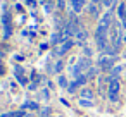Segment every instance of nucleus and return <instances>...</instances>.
<instances>
[{"instance_id": "f257e3e1", "label": "nucleus", "mask_w": 126, "mask_h": 117, "mask_svg": "<svg viewBox=\"0 0 126 117\" xmlns=\"http://www.w3.org/2000/svg\"><path fill=\"white\" fill-rule=\"evenodd\" d=\"M90 67H92V65H90V59H86V57H81V59L78 60V64H76V67H74L73 71H74V74H76V76H79L83 71H88Z\"/></svg>"}, {"instance_id": "f03ea898", "label": "nucleus", "mask_w": 126, "mask_h": 117, "mask_svg": "<svg viewBox=\"0 0 126 117\" xmlns=\"http://www.w3.org/2000/svg\"><path fill=\"white\" fill-rule=\"evenodd\" d=\"M119 88H121V84H119L117 79H114V81L109 83V100H110V102H116V100H117Z\"/></svg>"}, {"instance_id": "7ed1b4c3", "label": "nucleus", "mask_w": 126, "mask_h": 117, "mask_svg": "<svg viewBox=\"0 0 126 117\" xmlns=\"http://www.w3.org/2000/svg\"><path fill=\"white\" fill-rule=\"evenodd\" d=\"M112 65H114V59H112L110 55H102V57L98 59V67H100V69L109 71V69H112Z\"/></svg>"}, {"instance_id": "20e7f679", "label": "nucleus", "mask_w": 126, "mask_h": 117, "mask_svg": "<svg viewBox=\"0 0 126 117\" xmlns=\"http://www.w3.org/2000/svg\"><path fill=\"white\" fill-rule=\"evenodd\" d=\"M71 47H73V41H62L61 45L55 47V55H64Z\"/></svg>"}, {"instance_id": "39448f33", "label": "nucleus", "mask_w": 126, "mask_h": 117, "mask_svg": "<svg viewBox=\"0 0 126 117\" xmlns=\"http://www.w3.org/2000/svg\"><path fill=\"white\" fill-rule=\"evenodd\" d=\"M112 24V12H107V14H104L102 16V19H100V24L98 26H102V28H107L109 29V26Z\"/></svg>"}, {"instance_id": "423d86ee", "label": "nucleus", "mask_w": 126, "mask_h": 117, "mask_svg": "<svg viewBox=\"0 0 126 117\" xmlns=\"http://www.w3.org/2000/svg\"><path fill=\"white\" fill-rule=\"evenodd\" d=\"M71 4H73V9L76 12H79L83 9V5H85V0H71Z\"/></svg>"}, {"instance_id": "0eeeda50", "label": "nucleus", "mask_w": 126, "mask_h": 117, "mask_svg": "<svg viewBox=\"0 0 126 117\" xmlns=\"http://www.w3.org/2000/svg\"><path fill=\"white\" fill-rule=\"evenodd\" d=\"M16 76H17V81H19L21 84H28V78L21 72V69H19V67L16 69Z\"/></svg>"}, {"instance_id": "6e6552de", "label": "nucleus", "mask_w": 126, "mask_h": 117, "mask_svg": "<svg viewBox=\"0 0 126 117\" xmlns=\"http://www.w3.org/2000/svg\"><path fill=\"white\" fill-rule=\"evenodd\" d=\"M21 107H23V110H26V108H31V110H38V107H40V105H38L36 102H24V103H23Z\"/></svg>"}, {"instance_id": "1a4fd4ad", "label": "nucleus", "mask_w": 126, "mask_h": 117, "mask_svg": "<svg viewBox=\"0 0 126 117\" xmlns=\"http://www.w3.org/2000/svg\"><path fill=\"white\" fill-rule=\"evenodd\" d=\"M117 16L121 17V21H124V19H126V2H124V4H121V5L117 7Z\"/></svg>"}, {"instance_id": "9d476101", "label": "nucleus", "mask_w": 126, "mask_h": 117, "mask_svg": "<svg viewBox=\"0 0 126 117\" xmlns=\"http://www.w3.org/2000/svg\"><path fill=\"white\" fill-rule=\"evenodd\" d=\"M81 98H83V100H92V98H93V93H92V90H88V88H83V90H81Z\"/></svg>"}, {"instance_id": "9b49d317", "label": "nucleus", "mask_w": 126, "mask_h": 117, "mask_svg": "<svg viewBox=\"0 0 126 117\" xmlns=\"http://www.w3.org/2000/svg\"><path fill=\"white\" fill-rule=\"evenodd\" d=\"M0 117H24V112H9V114H4Z\"/></svg>"}, {"instance_id": "f8f14e48", "label": "nucleus", "mask_w": 126, "mask_h": 117, "mask_svg": "<svg viewBox=\"0 0 126 117\" xmlns=\"http://www.w3.org/2000/svg\"><path fill=\"white\" fill-rule=\"evenodd\" d=\"M74 36H76V38H78V40H79V41H85V40H86V36H88V35H86V31H83V29H79V31H78V33H76V35H74Z\"/></svg>"}, {"instance_id": "ddd939ff", "label": "nucleus", "mask_w": 126, "mask_h": 117, "mask_svg": "<svg viewBox=\"0 0 126 117\" xmlns=\"http://www.w3.org/2000/svg\"><path fill=\"white\" fill-rule=\"evenodd\" d=\"M88 11H90V14H92L93 17H97V16H98V7H97V4H92Z\"/></svg>"}, {"instance_id": "4468645a", "label": "nucleus", "mask_w": 126, "mask_h": 117, "mask_svg": "<svg viewBox=\"0 0 126 117\" xmlns=\"http://www.w3.org/2000/svg\"><path fill=\"white\" fill-rule=\"evenodd\" d=\"M86 79H88V78H86V74H79V76H76V83H78L79 86H81V84H85V83H86Z\"/></svg>"}, {"instance_id": "2eb2a0df", "label": "nucleus", "mask_w": 126, "mask_h": 117, "mask_svg": "<svg viewBox=\"0 0 126 117\" xmlns=\"http://www.w3.org/2000/svg\"><path fill=\"white\" fill-rule=\"evenodd\" d=\"M95 76H97V69H93V67H90V69L86 71V78H88V79H93Z\"/></svg>"}, {"instance_id": "dca6fc26", "label": "nucleus", "mask_w": 126, "mask_h": 117, "mask_svg": "<svg viewBox=\"0 0 126 117\" xmlns=\"http://www.w3.org/2000/svg\"><path fill=\"white\" fill-rule=\"evenodd\" d=\"M61 40H62V35H59V33H54V35H52V43H54V45H57Z\"/></svg>"}, {"instance_id": "f3484780", "label": "nucleus", "mask_w": 126, "mask_h": 117, "mask_svg": "<svg viewBox=\"0 0 126 117\" xmlns=\"http://www.w3.org/2000/svg\"><path fill=\"white\" fill-rule=\"evenodd\" d=\"M62 67H64V64H62V62H57L54 67H50V71H52V72H59V71H62Z\"/></svg>"}, {"instance_id": "a211bd4d", "label": "nucleus", "mask_w": 126, "mask_h": 117, "mask_svg": "<svg viewBox=\"0 0 126 117\" xmlns=\"http://www.w3.org/2000/svg\"><path fill=\"white\" fill-rule=\"evenodd\" d=\"M59 84H61L62 88H66V86H69V81H67L64 76H59Z\"/></svg>"}, {"instance_id": "6ab92c4d", "label": "nucleus", "mask_w": 126, "mask_h": 117, "mask_svg": "<svg viewBox=\"0 0 126 117\" xmlns=\"http://www.w3.org/2000/svg\"><path fill=\"white\" fill-rule=\"evenodd\" d=\"M79 105H81V107H92L93 102H92V100H83V98H81V100H79Z\"/></svg>"}, {"instance_id": "aec40b11", "label": "nucleus", "mask_w": 126, "mask_h": 117, "mask_svg": "<svg viewBox=\"0 0 126 117\" xmlns=\"http://www.w3.org/2000/svg\"><path fill=\"white\" fill-rule=\"evenodd\" d=\"M50 112H52V110H50L48 107H45V108H42V110H40V115H42V117H48V115H50Z\"/></svg>"}, {"instance_id": "412c9836", "label": "nucleus", "mask_w": 126, "mask_h": 117, "mask_svg": "<svg viewBox=\"0 0 126 117\" xmlns=\"http://www.w3.org/2000/svg\"><path fill=\"white\" fill-rule=\"evenodd\" d=\"M78 86H79V84H78V83H71V84H69V86H67V90H69V93H74V91H76V88H78Z\"/></svg>"}, {"instance_id": "4be33fe9", "label": "nucleus", "mask_w": 126, "mask_h": 117, "mask_svg": "<svg viewBox=\"0 0 126 117\" xmlns=\"http://www.w3.org/2000/svg\"><path fill=\"white\" fill-rule=\"evenodd\" d=\"M57 7H59V9H66V0H59V2H57Z\"/></svg>"}, {"instance_id": "5701e85b", "label": "nucleus", "mask_w": 126, "mask_h": 117, "mask_svg": "<svg viewBox=\"0 0 126 117\" xmlns=\"http://www.w3.org/2000/svg\"><path fill=\"white\" fill-rule=\"evenodd\" d=\"M112 2H114V0H102V4H104L105 7H110V5H112Z\"/></svg>"}, {"instance_id": "b1692460", "label": "nucleus", "mask_w": 126, "mask_h": 117, "mask_svg": "<svg viewBox=\"0 0 126 117\" xmlns=\"http://www.w3.org/2000/svg\"><path fill=\"white\" fill-rule=\"evenodd\" d=\"M4 74V65H2V62H0V76Z\"/></svg>"}, {"instance_id": "393cba45", "label": "nucleus", "mask_w": 126, "mask_h": 117, "mask_svg": "<svg viewBox=\"0 0 126 117\" xmlns=\"http://www.w3.org/2000/svg\"><path fill=\"white\" fill-rule=\"evenodd\" d=\"M26 2H28L30 5H35V0H26Z\"/></svg>"}, {"instance_id": "a878e982", "label": "nucleus", "mask_w": 126, "mask_h": 117, "mask_svg": "<svg viewBox=\"0 0 126 117\" xmlns=\"http://www.w3.org/2000/svg\"><path fill=\"white\" fill-rule=\"evenodd\" d=\"M123 41L126 43V31H124V35H123Z\"/></svg>"}, {"instance_id": "bb28decb", "label": "nucleus", "mask_w": 126, "mask_h": 117, "mask_svg": "<svg viewBox=\"0 0 126 117\" xmlns=\"http://www.w3.org/2000/svg\"><path fill=\"white\" fill-rule=\"evenodd\" d=\"M97 2H98V0H92V4H97Z\"/></svg>"}, {"instance_id": "cd10ccee", "label": "nucleus", "mask_w": 126, "mask_h": 117, "mask_svg": "<svg viewBox=\"0 0 126 117\" xmlns=\"http://www.w3.org/2000/svg\"><path fill=\"white\" fill-rule=\"evenodd\" d=\"M59 117H62V115H59Z\"/></svg>"}]
</instances>
